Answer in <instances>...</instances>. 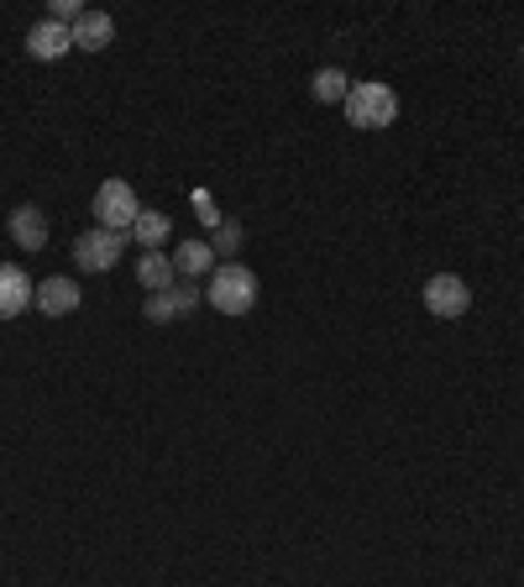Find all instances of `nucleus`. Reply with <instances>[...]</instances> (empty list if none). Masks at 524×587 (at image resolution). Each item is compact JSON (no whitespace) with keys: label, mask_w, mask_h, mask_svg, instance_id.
I'll use <instances>...</instances> for the list:
<instances>
[{"label":"nucleus","mask_w":524,"mask_h":587,"mask_svg":"<svg viewBox=\"0 0 524 587\" xmlns=\"http://www.w3.org/2000/svg\"><path fill=\"white\" fill-rule=\"evenodd\" d=\"M205 305L221 315H246L258 305V273L242 268V262H215L210 273V289H205Z\"/></svg>","instance_id":"obj_1"},{"label":"nucleus","mask_w":524,"mask_h":587,"mask_svg":"<svg viewBox=\"0 0 524 587\" xmlns=\"http://www.w3.org/2000/svg\"><path fill=\"white\" fill-rule=\"evenodd\" d=\"M346 121L362 131H383L399 121V94L389 90V84H377V79H367V84H352V94H346Z\"/></svg>","instance_id":"obj_2"},{"label":"nucleus","mask_w":524,"mask_h":587,"mask_svg":"<svg viewBox=\"0 0 524 587\" xmlns=\"http://www.w3.org/2000/svg\"><path fill=\"white\" fill-rule=\"evenodd\" d=\"M142 216V205H137V189L127 179H105L94 189V220L105 226V231H131Z\"/></svg>","instance_id":"obj_3"},{"label":"nucleus","mask_w":524,"mask_h":587,"mask_svg":"<svg viewBox=\"0 0 524 587\" xmlns=\"http://www.w3.org/2000/svg\"><path fill=\"white\" fill-rule=\"evenodd\" d=\"M131 231H105V226H94V231H84V237L74 241V262L84 268V273H111L115 262H121V252H127Z\"/></svg>","instance_id":"obj_4"},{"label":"nucleus","mask_w":524,"mask_h":587,"mask_svg":"<svg viewBox=\"0 0 524 587\" xmlns=\"http://www.w3.org/2000/svg\"><path fill=\"white\" fill-rule=\"evenodd\" d=\"M425 310H431L435 320H462V315L472 310V289H467V278H456V273H435L431 283H425Z\"/></svg>","instance_id":"obj_5"},{"label":"nucleus","mask_w":524,"mask_h":587,"mask_svg":"<svg viewBox=\"0 0 524 587\" xmlns=\"http://www.w3.org/2000/svg\"><path fill=\"white\" fill-rule=\"evenodd\" d=\"M205 305V289H194L189 278H179L169 294H152L148 299V320L152 326H163V320H184V315H194Z\"/></svg>","instance_id":"obj_6"},{"label":"nucleus","mask_w":524,"mask_h":587,"mask_svg":"<svg viewBox=\"0 0 524 587\" xmlns=\"http://www.w3.org/2000/svg\"><path fill=\"white\" fill-rule=\"evenodd\" d=\"M32 299H38V283L21 273L17 262H0V320H17Z\"/></svg>","instance_id":"obj_7"},{"label":"nucleus","mask_w":524,"mask_h":587,"mask_svg":"<svg viewBox=\"0 0 524 587\" xmlns=\"http://www.w3.org/2000/svg\"><path fill=\"white\" fill-rule=\"evenodd\" d=\"M69 48H74V32H69L63 21H48V17H42L38 27L27 32V53H32V58H42V63H53V58H63Z\"/></svg>","instance_id":"obj_8"},{"label":"nucleus","mask_w":524,"mask_h":587,"mask_svg":"<svg viewBox=\"0 0 524 587\" xmlns=\"http://www.w3.org/2000/svg\"><path fill=\"white\" fill-rule=\"evenodd\" d=\"M6 226H11V241H17L21 252H42L48 247V216H42L38 205H17Z\"/></svg>","instance_id":"obj_9"},{"label":"nucleus","mask_w":524,"mask_h":587,"mask_svg":"<svg viewBox=\"0 0 524 587\" xmlns=\"http://www.w3.org/2000/svg\"><path fill=\"white\" fill-rule=\"evenodd\" d=\"M69 32H74V48H84V53H105V48L115 42V21L105 17V11H84Z\"/></svg>","instance_id":"obj_10"},{"label":"nucleus","mask_w":524,"mask_h":587,"mask_svg":"<svg viewBox=\"0 0 524 587\" xmlns=\"http://www.w3.org/2000/svg\"><path fill=\"white\" fill-rule=\"evenodd\" d=\"M48 320H58V315H74L79 310V283L74 278H48V283H38V299H32Z\"/></svg>","instance_id":"obj_11"},{"label":"nucleus","mask_w":524,"mask_h":587,"mask_svg":"<svg viewBox=\"0 0 524 587\" xmlns=\"http://www.w3.org/2000/svg\"><path fill=\"white\" fill-rule=\"evenodd\" d=\"M137 283L148 294H169L173 283H179V268H173L169 252H142L137 257Z\"/></svg>","instance_id":"obj_12"},{"label":"nucleus","mask_w":524,"mask_h":587,"mask_svg":"<svg viewBox=\"0 0 524 587\" xmlns=\"http://www.w3.org/2000/svg\"><path fill=\"white\" fill-rule=\"evenodd\" d=\"M173 268H179V278L215 273V247H205V241H179V252H173Z\"/></svg>","instance_id":"obj_13"},{"label":"nucleus","mask_w":524,"mask_h":587,"mask_svg":"<svg viewBox=\"0 0 524 587\" xmlns=\"http://www.w3.org/2000/svg\"><path fill=\"white\" fill-rule=\"evenodd\" d=\"M310 90H315V100H325V106H346V94H352V79H346V69H315Z\"/></svg>","instance_id":"obj_14"},{"label":"nucleus","mask_w":524,"mask_h":587,"mask_svg":"<svg viewBox=\"0 0 524 587\" xmlns=\"http://www.w3.org/2000/svg\"><path fill=\"white\" fill-rule=\"evenodd\" d=\"M169 231H173V220L163 216V210H142V216H137V226H131V237L142 241L148 252H158V247L169 241Z\"/></svg>","instance_id":"obj_15"},{"label":"nucleus","mask_w":524,"mask_h":587,"mask_svg":"<svg viewBox=\"0 0 524 587\" xmlns=\"http://www.w3.org/2000/svg\"><path fill=\"white\" fill-rule=\"evenodd\" d=\"M236 247H242V226H236V220H221V226H215V252H236Z\"/></svg>","instance_id":"obj_16"},{"label":"nucleus","mask_w":524,"mask_h":587,"mask_svg":"<svg viewBox=\"0 0 524 587\" xmlns=\"http://www.w3.org/2000/svg\"><path fill=\"white\" fill-rule=\"evenodd\" d=\"M79 17H84V6H79V0H53V6H48V21H63V27H74Z\"/></svg>","instance_id":"obj_17"},{"label":"nucleus","mask_w":524,"mask_h":587,"mask_svg":"<svg viewBox=\"0 0 524 587\" xmlns=\"http://www.w3.org/2000/svg\"><path fill=\"white\" fill-rule=\"evenodd\" d=\"M520 53H524V48H520Z\"/></svg>","instance_id":"obj_18"}]
</instances>
